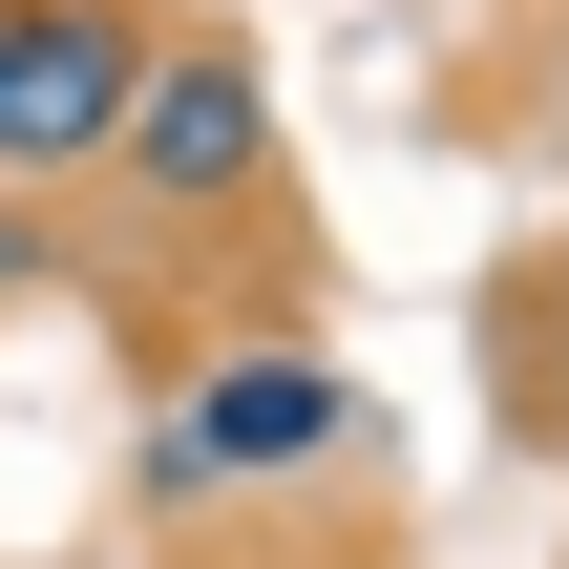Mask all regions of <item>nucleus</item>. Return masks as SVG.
<instances>
[{"label":"nucleus","mask_w":569,"mask_h":569,"mask_svg":"<svg viewBox=\"0 0 569 569\" xmlns=\"http://www.w3.org/2000/svg\"><path fill=\"white\" fill-rule=\"evenodd\" d=\"M63 274V232H42V190H0V296H42Z\"/></svg>","instance_id":"4"},{"label":"nucleus","mask_w":569,"mask_h":569,"mask_svg":"<svg viewBox=\"0 0 569 569\" xmlns=\"http://www.w3.org/2000/svg\"><path fill=\"white\" fill-rule=\"evenodd\" d=\"M106 169H127L169 232L274 211V63H253V42H211V21H169V42H148V84H127V127H106Z\"/></svg>","instance_id":"1"},{"label":"nucleus","mask_w":569,"mask_h":569,"mask_svg":"<svg viewBox=\"0 0 569 569\" xmlns=\"http://www.w3.org/2000/svg\"><path fill=\"white\" fill-rule=\"evenodd\" d=\"M148 0H0V190H63V169H106V127H127V84H148Z\"/></svg>","instance_id":"3"},{"label":"nucleus","mask_w":569,"mask_h":569,"mask_svg":"<svg viewBox=\"0 0 569 569\" xmlns=\"http://www.w3.org/2000/svg\"><path fill=\"white\" fill-rule=\"evenodd\" d=\"M338 443H359V380H338L317 338H232V359H190V380H169V422H148V507L296 486V465H338Z\"/></svg>","instance_id":"2"}]
</instances>
